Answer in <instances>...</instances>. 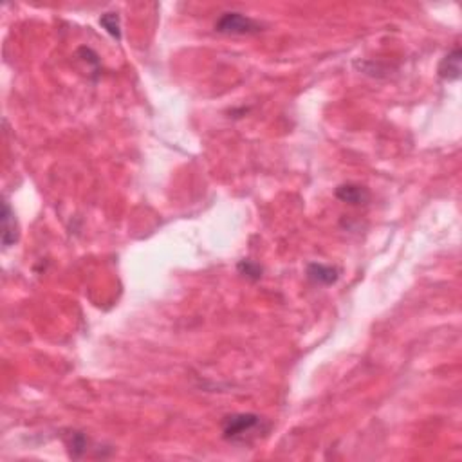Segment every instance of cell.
<instances>
[{"label": "cell", "mask_w": 462, "mask_h": 462, "mask_svg": "<svg viewBox=\"0 0 462 462\" xmlns=\"http://www.w3.org/2000/svg\"><path fill=\"white\" fill-rule=\"evenodd\" d=\"M87 449V437L80 431H72L71 443H69V454L72 459H80Z\"/></svg>", "instance_id": "9"}, {"label": "cell", "mask_w": 462, "mask_h": 462, "mask_svg": "<svg viewBox=\"0 0 462 462\" xmlns=\"http://www.w3.org/2000/svg\"><path fill=\"white\" fill-rule=\"evenodd\" d=\"M305 275L307 278H309V282H312V284L316 285H333L336 284L340 278V271L336 267L325 266V264L318 262L309 264Z\"/></svg>", "instance_id": "4"}, {"label": "cell", "mask_w": 462, "mask_h": 462, "mask_svg": "<svg viewBox=\"0 0 462 462\" xmlns=\"http://www.w3.org/2000/svg\"><path fill=\"white\" fill-rule=\"evenodd\" d=\"M336 199L346 202L352 206H363L370 200V191L369 188L361 186V184H354V182H346V184H340L334 190Z\"/></svg>", "instance_id": "3"}, {"label": "cell", "mask_w": 462, "mask_h": 462, "mask_svg": "<svg viewBox=\"0 0 462 462\" xmlns=\"http://www.w3.org/2000/svg\"><path fill=\"white\" fill-rule=\"evenodd\" d=\"M99 24L105 31L111 36H114L116 40H121V27H120V17L118 13H105L99 18Z\"/></svg>", "instance_id": "8"}, {"label": "cell", "mask_w": 462, "mask_h": 462, "mask_svg": "<svg viewBox=\"0 0 462 462\" xmlns=\"http://www.w3.org/2000/svg\"><path fill=\"white\" fill-rule=\"evenodd\" d=\"M237 269H239V273L244 278H248V280L251 282H257L262 278V266L260 264H257L255 260H249V258H244V260H240L239 266H237Z\"/></svg>", "instance_id": "7"}, {"label": "cell", "mask_w": 462, "mask_h": 462, "mask_svg": "<svg viewBox=\"0 0 462 462\" xmlns=\"http://www.w3.org/2000/svg\"><path fill=\"white\" fill-rule=\"evenodd\" d=\"M18 240V226H17V218H15L13 209L8 202H4V208H2V244L4 248L13 246Z\"/></svg>", "instance_id": "6"}, {"label": "cell", "mask_w": 462, "mask_h": 462, "mask_svg": "<svg viewBox=\"0 0 462 462\" xmlns=\"http://www.w3.org/2000/svg\"><path fill=\"white\" fill-rule=\"evenodd\" d=\"M262 24L242 13H223L215 22V31L223 35H257L262 31Z\"/></svg>", "instance_id": "2"}, {"label": "cell", "mask_w": 462, "mask_h": 462, "mask_svg": "<svg viewBox=\"0 0 462 462\" xmlns=\"http://www.w3.org/2000/svg\"><path fill=\"white\" fill-rule=\"evenodd\" d=\"M223 437L233 445H251L258 437L266 436L271 424L257 413H231L221 422Z\"/></svg>", "instance_id": "1"}, {"label": "cell", "mask_w": 462, "mask_h": 462, "mask_svg": "<svg viewBox=\"0 0 462 462\" xmlns=\"http://www.w3.org/2000/svg\"><path fill=\"white\" fill-rule=\"evenodd\" d=\"M461 62H462V53L461 47H455L454 51H449L443 60H440L437 72L439 78L446 81H455L461 78Z\"/></svg>", "instance_id": "5"}]
</instances>
